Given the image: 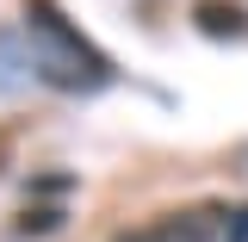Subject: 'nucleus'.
Returning <instances> with one entry per match:
<instances>
[{"label":"nucleus","mask_w":248,"mask_h":242,"mask_svg":"<svg viewBox=\"0 0 248 242\" xmlns=\"http://www.w3.org/2000/svg\"><path fill=\"white\" fill-rule=\"evenodd\" d=\"M25 37H31V62L44 81H56V87H106L112 81V62L56 13V0L25 6Z\"/></svg>","instance_id":"f257e3e1"},{"label":"nucleus","mask_w":248,"mask_h":242,"mask_svg":"<svg viewBox=\"0 0 248 242\" xmlns=\"http://www.w3.org/2000/svg\"><path fill=\"white\" fill-rule=\"evenodd\" d=\"M118 242H248V205H192V211H168L143 224V230H118Z\"/></svg>","instance_id":"f03ea898"},{"label":"nucleus","mask_w":248,"mask_h":242,"mask_svg":"<svg viewBox=\"0 0 248 242\" xmlns=\"http://www.w3.org/2000/svg\"><path fill=\"white\" fill-rule=\"evenodd\" d=\"M192 19H199L205 37H248V13H242V6H230V0H199Z\"/></svg>","instance_id":"7ed1b4c3"}]
</instances>
